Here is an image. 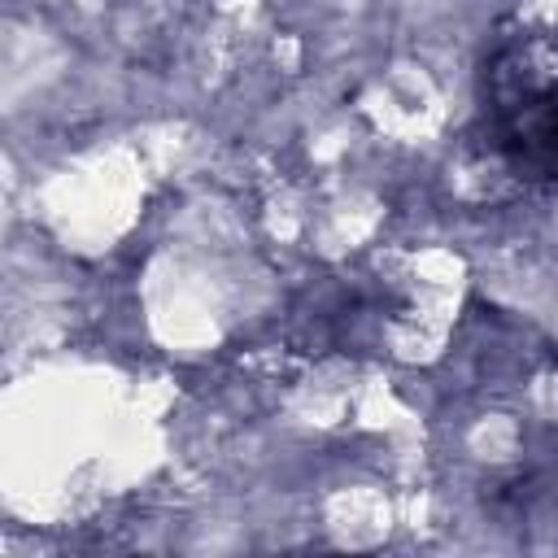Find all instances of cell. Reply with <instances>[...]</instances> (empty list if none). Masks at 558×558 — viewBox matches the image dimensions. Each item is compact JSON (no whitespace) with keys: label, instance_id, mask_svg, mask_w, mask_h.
<instances>
[{"label":"cell","instance_id":"obj_1","mask_svg":"<svg viewBox=\"0 0 558 558\" xmlns=\"http://www.w3.org/2000/svg\"><path fill=\"white\" fill-rule=\"evenodd\" d=\"M497 144L532 174L558 179V57L510 52L493 70Z\"/></svg>","mask_w":558,"mask_h":558}]
</instances>
